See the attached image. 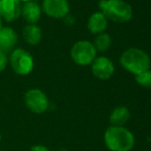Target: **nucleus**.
I'll list each match as a JSON object with an SVG mask.
<instances>
[{"mask_svg": "<svg viewBox=\"0 0 151 151\" xmlns=\"http://www.w3.org/2000/svg\"><path fill=\"white\" fill-rule=\"evenodd\" d=\"M104 143L110 151H131L135 146L136 139L127 127L110 125L104 133Z\"/></svg>", "mask_w": 151, "mask_h": 151, "instance_id": "f257e3e1", "label": "nucleus"}, {"mask_svg": "<svg viewBox=\"0 0 151 151\" xmlns=\"http://www.w3.org/2000/svg\"><path fill=\"white\" fill-rule=\"evenodd\" d=\"M120 65L135 77L150 69V56L139 48H129L123 51L119 58Z\"/></svg>", "mask_w": 151, "mask_h": 151, "instance_id": "f03ea898", "label": "nucleus"}, {"mask_svg": "<svg viewBox=\"0 0 151 151\" xmlns=\"http://www.w3.org/2000/svg\"><path fill=\"white\" fill-rule=\"evenodd\" d=\"M99 8L108 21L117 24L127 23L133 18L132 5L124 0H100Z\"/></svg>", "mask_w": 151, "mask_h": 151, "instance_id": "7ed1b4c3", "label": "nucleus"}, {"mask_svg": "<svg viewBox=\"0 0 151 151\" xmlns=\"http://www.w3.org/2000/svg\"><path fill=\"white\" fill-rule=\"evenodd\" d=\"M8 63L14 74L22 77L30 75L35 66L34 57L29 51L23 48H16L9 53Z\"/></svg>", "mask_w": 151, "mask_h": 151, "instance_id": "20e7f679", "label": "nucleus"}, {"mask_svg": "<svg viewBox=\"0 0 151 151\" xmlns=\"http://www.w3.org/2000/svg\"><path fill=\"white\" fill-rule=\"evenodd\" d=\"M70 56L73 62L79 66H88L97 57V51L93 42L86 39L76 42L70 50Z\"/></svg>", "mask_w": 151, "mask_h": 151, "instance_id": "39448f33", "label": "nucleus"}, {"mask_svg": "<svg viewBox=\"0 0 151 151\" xmlns=\"http://www.w3.org/2000/svg\"><path fill=\"white\" fill-rule=\"evenodd\" d=\"M27 109L34 114H43L50 108V99L45 92L39 88H31L24 95Z\"/></svg>", "mask_w": 151, "mask_h": 151, "instance_id": "423d86ee", "label": "nucleus"}, {"mask_svg": "<svg viewBox=\"0 0 151 151\" xmlns=\"http://www.w3.org/2000/svg\"><path fill=\"white\" fill-rule=\"evenodd\" d=\"M41 9L48 18L65 19L70 12V4L68 0H42Z\"/></svg>", "mask_w": 151, "mask_h": 151, "instance_id": "0eeeda50", "label": "nucleus"}, {"mask_svg": "<svg viewBox=\"0 0 151 151\" xmlns=\"http://www.w3.org/2000/svg\"><path fill=\"white\" fill-rule=\"evenodd\" d=\"M91 74L99 80H108L114 74L115 67L111 59L105 56L96 57L91 64Z\"/></svg>", "mask_w": 151, "mask_h": 151, "instance_id": "6e6552de", "label": "nucleus"}, {"mask_svg": "<svg viewBox=\"0 0 151 151\" xmlns=\"http://www.w3.org/2000/svg\"><path fill=\"white\" fill-rule=\"evenodd\" d=\"M22 4L20 0H0V17L2 21L12 23L21 18Z\"/></svg>", "mask_w": 151, "mask_h": 151, "instance_id": "1a4fd4ad", "label": "nucleus"}, {"mask_svg": "<svg viewBox=\"0 0 151 151\" xmlns=\"http://www.w3.org/2000/svg\"><path fill=\"white\" fill-rule=\"evenodd\" d=\"M19 36L17 31L9 26H2L0 29V51L9 54L17 48Z\"/></svg>", "mask_w": 151, "mask_h": 151, "instance_id": "9d476101", "label": "nucleus"}, {"mask_svg": "<svg viewBox=\"0 0 151 151\" xmlns=\"http://www.w3.org/2000/svg\"><path fill=\"white\" fill-rule=\"evenodd\" d=\"M42 16V9L40 4L34 1H28L22 4L21 18L27 24H37Z\"/></svg>", "mask_w": 151, "mask_h": 151, "instance_id": "9b49d317", "label": "nucleus"}, {"mask_svg": "<svg viewBox=\"0 0 151 151\" xmlns=\"http://www.w3.org/2000/svg\"><path fill=\"white\" fill-rule=\"evenodd\" d=\"M108 27V20L101 12H95L90 16L88 20V29L93 34H100L105 32Z\"/></svg>", "mask_w": 151, "mask_h": 151, "instance_id": "f8f14e48", "label": "nucleus"}, {"mask_svg": "<svg viewBox=\"0 0 151 151\" xmlns=\"http://www.w3.org/2000/svg\"><path fill=\"white\" fill-rule=\"evenodd\" d=\"M24 40L30 46H36L41 42L42 30L37 24H26L22 30Z\"/></svg>", "mask_w": 151, "mask_h": 151, "instance_id": "ddd939ff", "label": "nucleus"}, {"mask_svg": "<svg viewBox=\"0 0 151 151\" xmlns=\"http://www.w3.org/2000/svg\"><path fill=\"white\" fill-rule=\"evenodd\" d=\"M131 118V112L125 106H117L111 111L109 115V121L111 125L123 126Z\"/></svg>", "mask_w": 151, "mask_h": 151, "instance_id": "4468645a", "label": "nucleus"}, {"mask_svg": "<svg viewBox=\"0 0 151 151\" xmlns=\"http://www.w3.org/2000/svg\"><path fill=\"white\" fill-rule=\"evenodd\" d=\"M97 52H106L112 44V38L108 33L102 32L100 34H97L95 38V42H93Z\"/></svg>", "mask_w": 151, "mask_h": 151, "instance_id": "2eb2a0df", "label": "nucleus"}, {"mask_svg": "<svg viewBox=\"0 0 151 151\" xmlns=\"http://www.w3.org/2000/svg\"><path fill=\"white\" fill-rule=\"evenodd\" d=\"M136 82L141 86L151 90V69H148L145 73L136 77Z\"/></svg>", "mask_w": 151, "mask_h": 151, "instance_id": "dca6fc26", "label": "nucleus"}, {"mask_svg": "<svg viewBox=\"0 0 151 151\" xmlns=\"http://www.w3.org/2000/svg\"><path fill=\"white\" fill-rule=\"evenodd\" d=\"M8 64V55L0 51V74L6 69Z\"/></svg>", "mask_w": 151, "mask_h": 151, "instance_id": "f3484780", "label": "nucleus"}, {"mask_svg": "<svg viewBox=\"0 0 151 151\" xmlns=\"http://www.w3.org/2000/svg\"><path fill=\"white\" fill-rule=\"evenodd\" d=\"M30 151H50V150L46 146L41 145V144H37V145L32 146Z\"/></svg>", "mask_w": 151, "mask_h": 151, "instance_id": "a211bd4d", "label": "nucleus"}, {"mask_svg": "<svg viewBox=\"0 0 151 151\" xmlns=\"http://www.w3.org/2000/svg\"><path fill=\"white\" fill-rule=\"evenodd\" d=\"M22 3H25V2H28V1H34V0H20Z\"/></svg>", "mask_w": 151, "mask_h": 151, "instance_id": "6ab92c4d", "label": "nucleus"}, {"mask_svg": "<svg viewBox=\"0 0 151 151\" xmlns=\"http://www.w3.org/2000/svg\"><path fill=\"white\" fill-rule=\"evenodd\" d=\"M57 151H69V150L66 149V148H61V149H59V150H57Z\"/></svg>", "mask_w": 151, "mask_h": 151, "instance_id": "aec40b11", "label": "nucleus"}, {"mask_svg": "<svg viewBox=\"0 0 151 151\" xmlns=\"http://www.w3.org/2000/svg\"><path fill=\"white\" fill-rule=\"evenodd\" d=\"M2 22H3V21H2L1 17H0V29H1V28H2Z\"/></svg>", "mask_w": 151, "mask_h": 151, "instance_id": "412c9836", "label": "nucleus"}, {"mask_svg": "<svg viewBox=\"0 0 151 151\" xmlns=\"http://www.w3.org/2000/svg\"><path fill=\"white\" fill-rule=\"evenodd\" d=\"M1 138H2V137H1V133H0V141H1Z\"/></svg>", "mask_w": 151, "mask_h": 151, "instance_id": "4be33fe9", "label": "nucleus"}, {"mask_svg": "<svg viewBox=\"0 0 151 151\" xmlns=\"http://www.w3.org/2000/svg\"><path fill=\"white\" fill-rule=\"evenodd\" d=\"M0 151H5V150H0Z\"/></svg>", "mask_w": 151, "mask_h": 151, "instance_id": "5701e85b", "label": "nucleus"}]
</instances>
